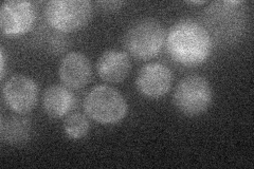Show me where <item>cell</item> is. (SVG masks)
Here are the masks:
<instances>
[{"label": "cell", "mask_w": 254, "mask_h": 169, "mask_svg": "<svg viewBox=\"0 0 254 169\" xmlns=\"http://www.w3.org/2000/svg\"><path fill=\"white\" fill-rule=\"evenodd\" d=\"M166 51L186 67L199 66L210 57L212 37L203 25L192 19L174 23L165 36Z\"/></svg>", "instance_id": "1"}, {"label": "cell", "mask_w": 254, "mask_h": 169, "mask_svg": "<svg viewBox=\"0 0 254 169\" xmlns=\"http://www.w3.org/2000/svg\"><path fill=\"white\" fill-rule=\"evenodd\" d=\"M204 28L218 43L230 45L237 42L247 27L245 2L225 0L210 3L203 12Z\"/></svg>", "instance_id": "2"}, {"label": "cell", "mask_w": 254, "mask_h": 169, "mask_svg": "<svg viewBox=\"0 0 254 169\" xmlns=\"http://www.w3.org/2000/svg\"><path fill=\"white\" fill-rule=\"evenodd\" d=\"M165 31L160 22L153 18L136 21L124 35L126 51L140 60H147L160 53L165 44Z\"/></svg>", "instance_id": "3"}, {"label": "cell", "mask_w": 254, "mask_h": 169, "mask_svg": "<svg viewBox=\"0 0 254 169\" xmlns=\"http://www.w3.org/2000/svg\"><path fill=\"white\" fill-rule=\"evenodd\" d=\"M84 109L90 118L103 125L120 123L127 114L128 105L124 96L115 88L95 86L86 95Z\"/></svg>", "instance_id": "4"}, {"label": "cell", "mask_w": 254, "mask_h": 169, "mask_svg": "<svg viewBox=\"0 0 254 169\" xmlns=\"http://www.w3.org/2000/svg\"><path fill=\"white\" fill-rule=\"evenodd\" d=\"M213 101L210 83L203 76L192 74L182 78L175 88L173 102L187 116H198L209 109Z\"/></svg>", "instance_id": "5"}, {"label": "cell", "mask_w": 254, "mask_h": 169, "mask_svg": "<svg viewBox=\"0 0 254 169\" xmlns=\"http://www.w3.org/2000/svg\"><path fill=\"white\" fill-rule=\"evenodd\" d=\"M91 14L92 4L88 0H52L45 10L48 25L65 34L86 27Z\"/></svg>", "instance_id": "6"}, {"label": "cell", "mask_w": 254, "mask_h": 169, "mask_svg": "<svg viewBox=\"0 0 254 169\" xmlns=\"http://www.w3.org/2000/svg\"><path fill=\"white\" fill-rule=\"evenodd\" d=\"M36 19V10L30 1L9 0L0 9V28L9 37H19L33 28Z\"/></svg>", "instance_id": "7"}, {"label": "cell", "mask_w": 254, "mask_h": 169, "mask_svg": "<svg viewBox=\"0 0 254 169\" xmlns=\"http://www.w3.org/2000/svg\"><path fill=\"white\" fill-rule=\"evenodd\" d=\"M3 99L7 107L17 114L29 113L37 104L38 86L27 75H13L3 86Z\"/></svg>", "instance_id": "8"}, {"label": "cell", "mask_w": 254, "mask_h": 169, "mask_svg": "<svg viewBox=\"0 0 254 169\" xmlns=\"http://www.w3.org/2000/svg\"><path fill=\"white\" fill-rule=\"evenodd\" d=\"M173 73L161 62H150L139 71L136 85L139 92L149 99L162 98L171 89Z\"/></svg>", "instance_id": "9"}, {"label": "cell", "mask_w": 254, "mask_h": 169, "mask_svg": "<svg viewBox=\"0 0 254 169\" xmlns=\"http://www.w3.org/2000/svg\"><path fill=\"white\" fill-rule=\"evenodd\" d=\"M62 83L70 89H81L89 83L91 63L87 56L79 52H70L64 57L59 67Z\"/></svg>", "instance_id": "10"}, {"label": "cell", "mask_w": 254, "mask_h": 169, "mask_svg": "<svg viewBox=\"0 0 254 169\" xmlns=\"http://www.w3.org/2000/svg\"><path fill=\"white\" fill-rule=\"evenodd\" d=\"M131 69L130 59L125 52L108 50L103 53L97 62L99 76L106 83L118 84L128 76Z\"/></svg>", "instance_id": "11"}, {"label": "cell", "mask_w": 254, "mask_h": 169, "mask_svg": "<svg viewBox=\"0 0 254 169\" xmlns=\"http://www.w3.org/2000/svg\"><path fill=\"white\" fill-rule=\"evenodd\" d=\"M75 104L73 93L66 86L53 85L48 87L43 96V107L51 118L66 116Z\"/></svg>", "instance_id": "12"}, {"label": "cell", "mask_w": 254, "mask_h": 169, "mask_svg": "<svg viewBox=\"0 0 254 169\" xmlns=\"http://www.w3.org/2000/svg\"><path fill=\"white\" fill-rule=\"evenodd\" d=\"M32 136V124L30 120L19 115H10L0 123V140L10 146H21L27 144Z\"/></svg>", "instance_id": "13"}, {"label": "cell", "mask_w": 254, "mask_h": 169, "mask_svg": "<svg viewBox=\"0 0 254 169\" xmlns=\"http://www.w3.org/2000/svg\"><path fill=\"white\" fill-rule=\"evenodd\" d=\"M33 38L38 49L49 54H61L65 52L70 45L69 38L65 33L53 29L48 23L36 31Z\"/></svg>", "instance_id": "14"}, {"label": "cell", "mask_w": 254, "mask_h": 169, "mask_svg": "<svg viewBox=\"0 0 254 169\" xmlns=\"http://www.w3.org/2000/svg\"><path fill=\"white\" fill-rule=\"evenodd\" d=\"M64 133L70 140H81L88 134L90 123L87 116L79 112L68 115L63 124Z\"/></svg>", "instance_id": "15"}, {"label": "cell", "mask_w": 254, "mask_h": 169, "mask_svg": "<svg viewBox=\"0 0 254 169\" xmlns=\"http://www.w3.org/2000/svg\"><path fill=\"white\" fill-rule=\"evenodd\" d=\"M100 9L102 11H106V12H114L120 10V7L122 6L123 2L121 1H99L97 2Z\"/></svg>", "instance_id": "16"}, {"label": "cell", "mask_w": 254, "mask_h": 169, "mask_svg": "<svg viewBox=\"0 0 254 169\" xmlns=\"http://www.w3.org/2000/svg\"><path fill=\"white\" fill-rule=\"evenodd\" d=\"M0 54H1V57H0V60H1V67H0V69H1V78H3V75H4V67H5V65H4V60H5V58H4V52H3V49H1V52H0Z\"/></svg>", "instance_id": "17"}, {"label": "cell", "mask_w": 254, "mask_h": 169, "mask_svg": "<svg viewBox=\"0 0 254 169\" xmlns=\"http://www.w3.org/2000/svg\"><path fill=\"white\" fill-rule=\"evenodd\" d=\"M189 3H192V4H203L204 1H190Z\"/></svg>", "instance_id": "18"}]
</instances>
